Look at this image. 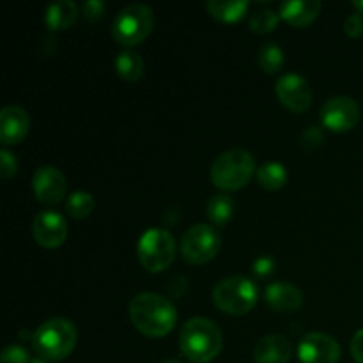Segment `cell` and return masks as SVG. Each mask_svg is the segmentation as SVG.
<instances>
[{"mask_svg":"<svg viewBox=\"0 0 363 363\" xmlns=\"http://www.w3.org/2000/svg\"><path fill=\"white\" fill-rule=\"evenodd\" d=\"M131 323L142 335L162 339L177 323V311L170 300L156 293H138L128 308Z\"/></svg>","mask_w":363,"mask_h":363,"instance_id":"1","label":"cell"},{"mask_svg":"<svg viewBox=\"0 0 363 363\" xmlns=\"http://www.w3.org/2000/svg\"><path fill=\"white\" fill-rule=\"evenodd\" d=\"M223 347V335L218 326L206 318H194L184 323L179 333V350L194 363L215 360Z\"/></svg>","mask_w":363,"mask_h":363,"instance_id":"2","label":"cell"},{"mask_svg":"<svg viewBox=\"0 0 363 363\" xmlns=\"http://www.w3.org/2000/svg\"><path fill=\"white\" fill-rule=\"evenodd\" d=\"M77 340V328L64 318L48 319L32 335L35 353L39 358L48 362H59L69 357L74 351Z\"/></svg>","mask_w":363,"mask_h":363,"instance_id":"3","label":"cell"},{"mask_svg":"<svg viewBox=\"0 0 363 363\" xmlns=\"http://www.w3.org/2000/svg\"><path fill=\"white\" fill-rule=\"evenodd\" d=\"M257 174L255 160L245 149H230L216 156L211 165V181L218 190L238 191Z\"/></svg>","mask_w":363,"mask_h":363,"instance_id":"4","label":"cell"},{"mask_svg":"<svg viewBox=\"0 0 363 363\" xmlns=\"http://www.w3.org/2000/svg\"><path fill=\"white\" fill-rule=\"evenodd\" d=\"M257 286L247 277H227L213 289V301L229 315H247L257 305Z\"/></svg>","mask_w":363,"mask_h":363,"instance_id":"5","label":"cell"},{"mask_svg":"<svg viewBox=\"0 0 363 363\" xmlns=\"http://www.w3.org/2000/svg\"><path fill=\"white\" fill-rule=\"evenodd\" d=\"M155 28V11L145 4H130L113 18L112 35L123 46H137L151 35Z\"/></svg>","mask_w":363,"mask_h":363,"instance_id":"6","label":"cell"},{"mask_svg":"<svg viewBox=\"0 0 363 363\" xmlns=\"http://www.w3.org/2000/svg\"><path fill=\"white\" fill-rule=\"evenodd\" d=\"M138 262L149 273H162L176 259V240L167 229H149L137 245Z\"/></svg>","mask_w":363,"mask_h":363,"instance_id":"7","label":"cell"},{"mask_svg":"<svg viewBox=\"0 0 363 363\" xmlns=\"http://www.w3.org/2000/svg\"><path fill=\"white\" fill-rule=\"evenodd\" d=\"M222 248V238L215 227L208 223L191 225L181 240V255L190 264H206L218 255Z\"/></svg>","mask_w":363,"mask_h":363,"instance_id":"8","label":"cell"},{"mask_svg":"<svg viewBox=\"0 0 363 363\" xmlns=\"http://www.w3.org/2000/svg\"><path fill=\"white\" fill-rule=\"evenodd\" d=\"M321 121L330 131L346 133L360 121V106L350 96H335L323 105Z\"/></svg>","mask_w":363,"mask_h":363,"instance_id":"9","label":"cell"},{"mask_svg":"<svg viewBox=\"0 0 363 363\" xmlns=\"http://www.w3.org/2000/svg\"><path fill=\"white\" fill-rule=\"evenodd\" d=\"M275 91L280 103L291 112L303 113L312 106V89L300 74L287 73L280 77Z\"/></svg>","mask_w":363,"mask_h":363,"instance_id":"10","label":"cell"},{"mask_svg":"<svg viewBox=\"0 0 363 363\" xmlns=\"http://www.w3.org/2000/svg\"><path fill=\"white\" fill-rule=\"evenodd\" d=\"M34 195L41 204L57 206L67 194V179L57 167H39L32 177Z\"/></svg>","mask_w":363,"mask_h":363,"instance_id":"11","label":"cell"},{"mask_svg":"<svg viewBox=\"0 0 363 363\" xmlns=\"http://www.w3.org/2000/svg\"><path fill=\"white\" fill-rule=\"evenodd\" d=\"M298 358L301 363H339L340 346L332 335L307 333L298 346Z\"/></svg>","mask_w":363,"mask_h":363,"instance_id":"12","label":"cell"},{"mask_svg":"<svg viewBox=\"0 0 363 363\" xmlns=\"http://www.w3.org/2000/svg\"><path fill=\"white\" fill-rule=\"evenodd\" d=\"M32 234L39 247L59 248L67 238V222L60 213L41 211L32 223Z\"/></svg>","mask_w":363,"mask_h":363,"instance_id":"13","label":"cell"},{"mask_svg":"<svg viewBox=\"0 0 363 363\" xmlns=\"http://www.w3.org/2000/svg\"><path fill=\"white\" fill-rule=\"evenodd\" d=\"M30 130V117L21 106L9 105L0 112V144L4 149L23 140Z\"/></svg>","mask_w":363,"mask_h":363,"instance_id":"14","label":"cell"},{"mask_svg":"<svg viewBox=\"0 0 363 363\" xmlns=\"http://www.w3.org/2000/svg\"><path fill=\"white\" fill-rule=\"evenodd\" d=\"M264 301L279 314H293L303 305V294L289 282H275L266 287Z\"/></svg>","mask_w":363,"mask_h":363,"instance_id":"15","label":"cell"},{"mask_svg":"<svg viewBox=\"0 0 363 363\" xmlns=\"http://www.w3.org/2000/svg\"><path fill=\"white\" fill-rule=\"evenodd\" d=\"M293 358V344L284 335H266L255 344V363H289Z\"/></svg>","mask_w":363,"mask_h":363,"instance_id":"16","label":"cell"},{"mask_svg":"<svg viewBox=\"0 0 363 363\" xmlns=\"http://www.w3.org/2000/svg\"><path fill=\"white\" fill-rule=\"evenodd\" d=\"M321 11V2L319 0H291L280 6V18L289 25L298 28L308 27Z\"/></svg>","mask_w":363,"mask_h":363,"instance_id":"17","label":"cell"},{"mask_svg":"<svg viewBox=\"0 0 363 363\" xmlns=\"http://www.w3.org/2000/svg\"><path fill=\"white\" fill-rule=\"evenodd\" d=\"M78 18V6L71 0H62L55 2L46 9L45 21L50 30L60 32L67 30Z\"/></svg>","mask_w":363,"mask_h":363,"instance_id":"18","label":"cell"},{"mask_svg":"<svg viewBox=\"0 0 363 363\" xmlns=\"http://www.w3.org/2000/svg\"><path fill=\"white\" fill-rule=\"evenodd\" d=\"M248 6L250 4L247 0H209L206 4V9L218 21L236 23V21H240L247 14Z\"/></svg>","mask_w":363,"mask_h":363,"instance_id":"19","label":"cell"},{"mask_svg":"<svg viewBox=\"0 0 363 363\" xmlns=\"http://www.w3.org/2000/svg\"><path fill=\"white\" fill-rule=\"evenodd\" d=\"M144 59L137 52H133V50H124V52L117 55L116 71L124 82H130V84L138 82L144 77Z\"/></svg>","mask_w":363,"mask_h":363,"instance_id":"20","label":"cell"},{"mask_svg":"<svg viewBox=\"0 0 363 363\" xmlns=\"http://www.w3.org/2000/svg\"><path fill=\"white\" fill-rule=\"evenodd\" d=\"M234 211H236L234 199L229 197L227 194L213 195L208 201V206H206V215H208L209 222H213L218 227L227 225L233 220Z\"/></svg>","mask_w":363,"mask_h":363,"instance_id":"21","label":"cell"},{"mask_svg":"<svg viewBox=\"0 0 363 363\" xmlns=\"http://www.w3.org/2000/svg\"><path fill=\"white\" fill-rule=\"evenodd\" d=\"M257 183L262 190L268 191H277L282 190L287 183V169L282 163L277 162H268L264 165H261L257 169Z\"/></svg>","mask_w":363,"mask_h":363,"instance_id":"22","label":"cell"},{"mask_svg":"<svg viewBox=\"0 0 363 363\" xmlns=\"http://www.w3.org/2000/svg\"><path fill=\"white\" fill-rule=\"evenodd\" d=\"M284 62H286V55H284V50L277 43H266V45L261 46V50H259V66L264 73H279L282 69Z\"/></svg>","mask_w":363,"mask_h":363,"instance_id":"23","label":"cell"},{"mask_svg":"<svg viewBox=\"0 0 363 363\" xmlns=\"http://www.w3.org/2000/svg\"><path fill=\"white\" fill-rule=\"evenodd\" d=\"M94 197H92L89 191H74L69 195L66 202V213L71 218L84 220L87 216H91V213L94 211Z\"/></svg>","mask_w":363,"mask_h":363,"instance_id":"24","label":"cell"},{"mask_svg":"<svg viewBox=\"0 0 363 363\" xmlns=\"http://www.w3.org/2000/svg\"><path fill=\"white\" fill-rule=\"evenodd\" d=\"M280 14L275 13L272 9H264L255 13L250 18V30L255 34H269V32L275 30L279 27Z\"/></svg>","mask_w":363,"mask_h":363,"instance_id":"25","label":"cell"},{"mask_svg":"<svg viewBox=\"0 0 363 363\" xmlns=\"http://www.w3.org/2000/svg\"><path fill=\"white\" fill-rule=\"evenodd\" d=\"M32 358L28 357L27 350L18 344H11L6 350L2 351V357H0V363H30Z\"/></svg>","mask_w":363,"mask_h":363,"instance_id":"26","label":"cell"},{"mask_svg":"<svg viewBox=\"0 0 363 363\" xmlns=\"http://www.w3.org/2000/svg\"><path fill=\"white\" fill-rule=\"evenodd\" d=\"M18 170V160L14 158V155H11L7 149L0 151V177L2 179H9L16 174Z\"/></svg>","mask_w":363,"mask_h":363,"instance_id":"27","label":"cell"},{"mask_svg":"<svg viewBox=\"0 0 363 363\" xmlns=\"http://www.w3.org/2000/svg\"><path fill=\"white\" fill-rule=\"evenodd\" d=\"M344 32H346L350 38H360L363 34V14H350V16L346 18V21H344Z\"/></svg>","mask_w":363,"mask_h":363,"instance_id":"28","label":"cell"},{"mask_svg":"<svg viewBox=\"0 0 363 363\" xmlns=\"http://www.w3.org/2000/svg\"><path fill=\"white\" fill-rule=\"evenodd\" d=\"M323 144V131L318 126H308L301 133V145L305 149H315Z\"/></svg>","mask_w":363,"mask_h":363,"instance_id":"29","label":"cell"},{"mask_svg":"<svg viewBox=\"0 0 363 363\" xmlns=\"http://www.w3.org/2000/svg\"><path fill=\"white\" fill-rule=\"evenodd\" d=\"M82 9H84L85 20L96 21L105 14L106 6L101 2V0H89V2H85L84 6H82Z\"/></svg>","mask_w":363,"mask_h":363,"instance_id":"30","label":"cell"},{"mask_svg":"<svg viewBox=\"0 0 363 363\" xmlns=\"http://www.w3.org/2000/svg\"><path fill=\"white\" fill-rule=\"evenodd\" d=\"M252 268H254L255 275H259V277H262V279H264V277H269V275H273V273H275V261H273L272 257H268V255H264V257L255 259L254 266H252Z\"/></svg>","mask_w":363,"mask_h":363,"instance_id":"31","label":"cell"},{"mask_svg":"<svg viewBox=\"0 0 363 363\" xmlns=\"http://www.w3.org/2000/svg\"><path fill=\"white\" fill-rule=\"evenodd\" d=\"M351 357L357 363H363V328L358 330L351 339Z\"/></svg>","mask_w":363,"mask_h":363,"instance_id":"32","label":"cell"},{"mask_svg":"<svg viewBox=\"0 0 363 363\" xmlns=\"http://www.w3.org/2000/svg\"><path fill=\"white\" fill-rule=\"evenodd\" d=\"M354 9H358V13L363 14V0H357V2H353Z\"/></svg>","mask_w":363,"mask_h":363,"instance_id":"33","label":"cell"},{"mask_svg":"<svg viewBox=\"0 0 363 363\" xmlns=\"http://www.w3.org/2000/svg\"><path fill=\"white\" fill-rule=\"evenodd\" d=\"M30 363H52V362L43 360V358H32V362H30Z\"/></svg>","mask_w":363,"mask_h":363,"instance_id":"34","label":"cell"},{"mask_svg":"<svg viewBox=\"0 0 363 363\" xmlns=\"http://www.w3.org/2000/svg\"><path fill=\"white\" fill-rule=\"evenodd\" d=\"M160 363H181V362L176 360V358H169V360H163V362H160Z\"/></svg>","mask_w":363,"mask_h":363,"instance_id":"35","label":"cell"}]
</instances>
